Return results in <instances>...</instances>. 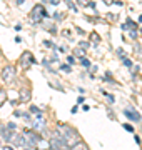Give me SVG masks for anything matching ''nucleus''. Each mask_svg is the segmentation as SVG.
<instances>
[{
  "label": "nucleus",
  "instance_id": "f257e3e1",
  "mask_svg": "<svg viewBox=\"0 0 142 150\" xmlns=\"http://www.w3.org/2000/svg\"><path fill=\"white\" fill-rule=\"evenodd\" d=\"M55 134L59 135L60 139L64 140L69 147H70L72 144H75V142L80 140V137H79V134H77L75 130L72 129V127H69V125H64V123H60L59 125V129L55 130Z\"/></svg>",
  "mask_w": 142,
  "mask_h": 150
},
{
  "label": "nucleus",
  "instance_id": "f03ea898",
  "mask_svg": "<svg viewBox=\"0 0 142 150\" xmlns=\"http://www.w3.org/2000/svg\"><path fill=\"white\" fill-rule=\"evenodd\" d=\"M22 137H23V149H30V150L35 149V145L40 140V135L35 134L33 130H23Z\"/></svg>",
  "mask_w": 142,
  "mask_h": 150
},
{
  "label": "nucleus",
  "instance_id": "7ed1b4c3",
  "mask_svg": "<svg viewBox=\"0 0 142 150\" xmlns=\"http://www.w3.org/2000/svg\"><path fill=\"white\" fill-rule=\"evenodd\" d=\"M49 142H50V149H52V150H70V147H69V145H67L64 140L60 139V137L55 134V132L50 135V140H49Z\"/></svg>",
  "mask_w": 142,
  "mask_h": 150
},
{
  "label": "nucleus",
  "instance_id": "20e7f679",
  "mask_svg": "<svg viewBox=\"0 0 142 150\" xmlns=\"http://www.w3.org/2000/svg\"><path fill=\"white\" fill-rule=\"evenodd\" d=\"M44 17H49V13L45 12V8H44V5H42V4H40V5H35V7H33L32 13H30V18H32L33 23H40Z\"/></svg>",
  "mask_w": 142,
  "mask_h": 150
},
{
  "label": "nucleus",
  "instance_id": "39448f33",
  "mask_svg": "<svg viewBox=\"0 0 142 150\" xmlns=\"http://www.w3.org/2000/svg\"><path fill=\"white\" fill-rule=\"evenodd\" d=\"M17 77V70L13 65H5L4 70H2V80L5 82V83H12V82L15 80Z\"/></svg>",
  "mask_w": 142,
  "mask_h": 150
},
{
  "label": "nucleus",
  "instance_id": "423d86ee",
  "mask_svg": "<svg viewBox=\"0 0 142 150\" xmlns=\"http://www.w3.org/2000/svg\"><path fill=\"white\" fill-rule=\"evenodd\" d=\"M0 137L5 140V142H13V139L17 137L15 132H12L5 127V125H0Z\"/></svg>",
  "mask_w": 142,
  "mask_h": 150
},
{
  "label": "nucleus",
  "instance_id": "0eeeda50",
  "mask_svg": "<svg viewBox=\"0 0 142 150\" xmlns=\"http://www.w3.org/2000/svg\"><path fill=\"white\" fill-rule=\"evenodd\" d=\"M37 120H35V122H33V127H35V130H38V132H40V130H44L45 129V120H44V113L40 112V113H37Z\"/></svg>",
  "mask_w": 142,
  "mask_h": 150
},
{
  "label": "nucleus",
  "instance_id": "6e6552de",
  "mask_svg": "<svg viewBox=\"0 0 142 150\" xmlns=\"http://www.w3.org/2000/svg\"><path fill=\"white\" fill-rule=\"evenodd\" d=\"M124 113H126V117L131 118L132 122H141V115H139L134 108H126V110H124Z\"/></svg>",
  "mask_w": 142,
  "mask_h": 150
},
{
  "label": "nucleus",
  "instance_id": "1a4fd4ad",
  "mask_svg": "<svg viewBox=\"0 0 142 150\" xmlns=\"http://www.w3.org/2000/svg\"><path fill=\"white\" fill-rule=\"evenodd\" d=\"M20 62H22L23 67H30V65L33 64V57H32V54H30V52H25V54L22 55Z\"/></svg>",
  "mask_w": 142,
  "mask_h": 150
},
{
  "label": "nucleus",
  "instance_id": "9d476101",
  "mask_svg": "<svg viewBox=\"0 0 142 150\" xmlns=\"http://www.w3.org/2000/svg\"><path fill=\"white\" fill-rule=\"evenodd\" d=\"M70 150H90V149H89V145L85 144V142L79 140V142H75V144L70 145Z\"/></svg>",
  "mask_w": 142,
  "mask_h": 150
},
{
  "label": "nucleus",
  "instance_id": "9b49d317",
  "mask_svg": "<svg viewBox=\"0 0 142 150\" xmlns=\"http://www.w3.org/2000/svg\"><path fill=\"white\" fill-rule=\"evenodd\" d=\"M20 100H22V102L30 100V90H28V88H22V90H20Z\"/></svg>",
  "mask_w": 142,
  "mask_h": 150
},
{
  "label": "nucleus",
  "instance_id": "f8f14e48",
  "mask_svg": "<svg viewBox=\"0 0 142 150\" xmlns=\"http://www.w3.org/2000/svg\"><path fill=\"white\" fill-rule=\"evenodd\" d=\"M15 117H23V120L25 122H32V118H30V115H28L27 112H22V110H17L15 113H13Z\"/></svg>",
  "mask_w": 142,
  "mask_h": 150
},
{
  "label": "nucleus",
  "instance_id": "ddd939ff",
  "mask_svg": "<svg viewBox=\"0 0 142 150\" xmlns=\"http://www.w3.org/2000/svg\"><path fill=\"white\" fill-rule=\"evenodd\" d=\"M136 27H137V23H136V22H132L131 18H129V20L122 25V28H124V30H127V28H136Z\"/></svg>",
  "mask_w": 142,
  "mask_h": 150
},
{
  "label": "nucleus",
  "instance_id": "4468645a",
  "mask_svg": "<svg viewBox=\"0 0 142 150\" xmlns=\"http://www.w3.org/2000/svg\"><path fill=\"white\" fill-rule=\"evenodd\" d=\"M7 100V92L5 90H0V107L4 105V102Z\"/></svg>",
  "mask_w": 142,
  "mask_h": 150
},
{
  "label": "nucleus",
  "instance_id": "2eb2a0df",
  "mask_svg": "<svg viewBox=\"0 0 142 150\" xmlns=\"http://www.w3.org/2000/svg\"><path fill=\"white\" fill-rule=\"evenodd\" d=\"M80 64H82L84 67H85V69H89V67H90V62H89V60L85 59V57H80Z\"/></svg>",
  "mask_w": 142,
  "mask_h": 150
},
{
  "label": "nucleus",
  "instance_id": "dca6fc26",
  "mask_svg": "<svg viewBox=\"0 0 142 150\" xmlns=\"http://www.w3.org/2000/svg\"><path fill=\"white\" fill-rule=\"evenodd\" d=\"M65 4H67V7L70 8V10H74V12H77V7L72 4V0H65Z\"/></svg>",
  "mask_w": 142,
  "mask_h": 150
},
{
  "label": "nucleus",
  "instance_id": "f3484780",
  "mask_svg": "<svg viewBox=\"0 0 142 150\" xmlns=\"http://www.w3.org/2000/svg\"><path fill=\"white\" fill-rule=\"evenodd\" d=\"M82 55H84V50H82V48H79V47H77V48H75V57H79V59H80Z\"/></svg>",
  "mask_w": 142,
  "mask_h": 150
},
{
  "label": "nucleus",
  "instance_id": "a211bd4d",
  "mask_svg": "<svg viewBox=\"0 0 142 150\" xmlns=\"http://www.w3.org/2000/svg\"><path fill=\"white\" fill-rule=\"evenodd\" d=\"M124 129H126L127 132H131V134H134V132H136V130L132 129V125H129V123H124Z\"/></svg>",
  "mask_w": 142,
  "mask_h": 150
},
{
  "label": "nucleus",
  "instance_id": "6ab92c4d",
  "mask_svg": "<svg viewBox=\"0 0 142 150\" xmlns=\"http://www.w3.org/2000/svg\"><path fill=\"white\" fill-rule=\"evenodd\" d=\"M122 64L126 65V67H132V62H131L129 59H127V57H126V59H122Z\"/></svg>",
  "mask_w": 142,
  "mask_h": 150
},
{
  "label": "nucleus",
  "instance_id": "aec40b11",
  "mask_svg": "<svg viewBox=\"0 0 142 150\" xmlns=\"http://www.w3.org/2000/svg\"><path fill=\"white\" fill-rule=\"evenodd\" d=\"M117 55H119V59H120V60L126 59V54H124V50H122V48H119V50H117Z\"/></svg>",
  "mask_w": 142,
  "mask_h": 150
},
{
  "label": "nucleus",
  "instance_id": "412c9836",
  "mask_svg": "<svg viewBox=\"0 0 142 150\" xmlns=\"http://www.w3.org/2000/svg\"><path fill=\"white\" fill-rule=\"evenodd\" d=\"M5 127H7V129H9V130H15L17 129V125H15V123H7V125H5Z\"/></svg>",
  "mask_w": 142,
  "mask_h": 150
},
{
  "label": "nucleus",
  "instance_id": "4be33fe9",
  "mask_svg": "<svg viewBox=\"0 0 142 150\" xmlns=\"http://www.w3.org/2000/svg\"><path fill=\"white\" fill-rule=\"evenodd\" d=\"M44 45H45V47H50V48H55V45H54L52 42H50V40H45Z\"/></svg>",
  "mask_w": 142,
  "mask_h": 150
},
{
  "label": "nucleus",
  "instance_id": "5701e85b",
  "mask_svg": "<svg viewBox=\"0 0 142 150\" xmlns=\"http://www.w3.org/2000/svg\"><path fill=\"white\" fill-rule=\"evenodd\" d=\"M60 70H64V72H70V67H69V65H65V64H64V65H62V67H60Z\"/></svg>",
  "mask_w": 142,
  "mask_h": 150
},
{
  "label": "nucleus",
  "instance_id": "b1692460",
  "mask_svg": "<svg viewBox=\"0 0 142 150\" xmlns=\"http://www.w3.org/2000/svg\"><path fill=\"white\" fill-rule=\"evenodd\" d=\"M30 112H32V113H40V110H38L35 105H32V107H30Z\"/></svg>",
  "mask_w": 142,
  "mask_h": 150
},
{
  "label": "nucleus",
  "instance_id": "393cba45",
  "mask_svg": "<svg viewBox=\"0 0 142 150\" xmlns=\"http://www.w3.org/2000/svg\"><path fill=\"white\" fill-rule=\"evenodd\" d=\"M77 4H80V5H89L87 0H77Z\"/></svg>",
  "mask_w": 142,
  "mask_h": 150
},
{
  "label": "nucleus",
  "instance_id": "a878e982",
  "mask_svg": "<svg viewBox=\"0 0 142 150\" xmlns=\"http://www.w3.org/2000/svg\"><path fill=\"white\" fill-rule=\"evenodd\" d=\"M79 45H80V48H87V47H89V43H87V42H80Z\"/></svg>",
  "mask_w": 142,
  "mask_h": 150
},
{
  "label": "nucleus",
  "instance_id": "bb28decb",
  "mask_svg": "<svg viewBox=\"0 0 142 150\" xmlns=\"http://www.w3.org/2000/svg\"><path fill=\"white\" fill-rule=\"evenodd\" d=\"M131 38H137V32H136V30H131Z\"/></svg>",
  "mask_w": 142,
  "mask_h": 150
},
{
  "label": "nucleus",
  "instance_id": "cd10ccee",
  "mask_svg": "<svg viewBox=\"0 0 142 150\" xmlns=\"http://www.w3.org/2000/svg\"><path fill=\"white\" fill-rule=\"evenodd\" d=\"M92 38H94V42H99V40H100V38H99V35H97V33H92Z\"/></svg>",
  "mask_w": 142,
  "mask_h": 150
},
{
  "label": "nucleus",
  "instance_id": "c85d7f7f",
  "mask_svg": "<svg viewBox=\"0 0 142 150\" xmlns=\"http://www.w3.org/2000/svg\"><path fill=\"white\" fill-rule=\"evenodd\" d=\"M2 149H4V150H13V147H12V145H4Z\"/></svg>",
  "mask_w": 142,
  "mask_h": 150
},
{
  "label": "nucleus",
  "instance_id": "c756f323",
  "mask_svg": "<svg viewBox=\"0 0 142 150\" xmlns=\"http://www.w3.org/2000/svg\"><path fill=\"white\" fill-rule=\"evenodd\" d=\"M67 62H69V64H74V62H75V59H74V57H67Z\"/></svg>",
  "mask_w": 142,
  "mask_h": 150
},
{
  "label": "nucleus",
  "instance_id": "7c9ffc66",
  "mask_svg": "<svg viewBox=\"0 0 142 150\" xmlns=\"http://www.w3.org/2000/svg\"><path fill=\"white\" fill-rule=\"evenodd\" d=\"M54 17H55V18H62L64 15H62V13H54Z\"/></svg>",
  "mask_w": 142,
  "mask_h": 150
},
{
  "label": "nucleus",
  "instance_id": "2f4dec72",
  "mask_svg": "<svg viewBox=\"0 0 142 150\" xmlns=\"http://www.w3.org/2000/svg\"><path fill=\"white\" fill-rule=\"evenodd\" d=\"M50 2H52L54 5H59V4H60V0H50Z\"/></svg>",
  "mask_w": 142,
  "mask_h": 150
},
{
  "label": "nucleus",
  "instance_id": "473e14b6",
  "mask_svg": "<svg viewBox=\"0 0 142 150\" xmlns=\"http://www.w3.org/2000/svg\"><path fill=\"white\" fill-rule=\"evenodd\" d=\"M105 4H107V5H110V4H114V0H104Z\"/></svg>",
  "mask_w": 142,
  "mask_h": 150
},
{
  "label": "nucleus",
  "instance_id": "72a5a7b5",
  "mask_svg": "<svg viewBox=\"0 0 142 150\" xmlns=\"http://www.w3.org/2000/svg\"><path fill=\"white\" fill-rule=\"evenodd\" d=\"M17 4H18V5H22V4H23V0H17Z\"/></svg>",
  "mask_w": 142,
  "mask_h": 150
},
{
  "label": "nucleus",
  "instance_id": "f704fd0d",
  "mask_svg": "<svg viewBox=\"0 0 142 150\" xmlns=\"http://www.w3.org/2000/svg\"><path fill=\"white\" fill-rule=\"evenodd\" d=\"M139 22H142V15H141V17H139Z\"/></svg>",
  "mask_w": 142,
  "mask_h": 150
},
{
  "label": "nucleus",
  "instance_id": "c9c22d12",
  "mask_svg": "<svg viewBox=\"0 0 142 150\" xmlns=\"http://www.w3.org/2000/svg\"><path fill=\"white\" fill-rule=\"evenodd\" d=\"M25 150H30V149H25Z\"/></svg>",
  "mask_w": 142,
  "mask_h": 150
},
{
  "label": "nucleus",
  "instance_id": "e433bc0d",
  "mask_svg": "<svg viewBox=\"0 0 142 150\" xmlns=\"http://www.w3.org/2000/svg\"><path fill=\"white\" fill-rule=\"evenodd\" d=\"M0 147H2V144H0Z\"/></svg>",
  "mask_w": 142,
  "mask_h": 150
},
{
  "label": "nucleus",
  "instance_id": "4c0bfd02",
  "mask_svg": "<svg viewBox=\"0 0 142 150\" xmlns=\"http://www.w3.org/2000/svg\"><path fill=\"white\" fill-rule=\"evenodd\" d=\"M141 32H142V28H141Z\"/></svg>",
  "mask_w": 142,
  "mask_h": 150
},
{
  "label": "nucleus",
  "instance_id": "58836bf2",
  "mask_svg": "<svg viewBox=\"0 0 142 150\" xmlns=\"http://www.w3.org/2000/svg\"><path fill=\"white\" fill-rule=\"evenodd\" d=\"M141 2H142V0H141Z\"/></svg>",
  "mask_w": 142,
  "mask_h": 150
}]
</instances>
